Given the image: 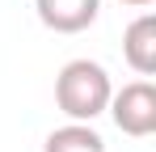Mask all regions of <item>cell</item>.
Segmentation results:
<instances>
[{
    "label": "cell",
    "instance_id": "obj_4",
    "mask_svg": "<svg viewBox=\"0 0 156 152\" xmlns=\"http://www.w3.org/2000/svg\"><path fill=\"white\" fill-rule=\"evenodd\" d=\"M122 55H127V63L139 76L156 72V17L152 13H144V17H135V21L127 25V34H122Z\"/></svg>",
    "mask_w": 156,
    "mask_h": 152
},
{
    "label": "cell",
    "instance_id": "obj_5",
    "mask_svg": "<svg viewBox=\"0 0 156 152\" xmlns=\"http://www.w3.org/2000/svg\"><path fill=\"white\" fill-rule=\"evenodd\" d=\"M42 152H105V139L89 123H68V127H55L47 135Z\"/></svg>",
    "mask_w": 156,
    "mask_h": 152
},
{
    "label": "cell",
    "instance_id": "obj_3",
    "mask_svg": "<svg viewBox=\"0 0 156 152\" xmlns=\"http://www.w3.org/2000/svg\"><path fill=\"white\" fill-rule=\"evenodd\" d=\"M38 9V21L55 30V34H80L97 21L101 13V0H34Z\"/></svg>",
    "mask_w": 156,
    "mask_h": 152
},
{
    "label": "cell",
    "instance_id": "obj_6",
    "mask_svg": "<svg viewBox=\"0 0 156 152\" xmlns=\"http://www.w3.org/2000/svg\"><path fill=\"white\" fill-rule=\"evenodd\" d=\"M122 4H131V9H144V4H152V0H122Z\"/></svg>",
    "mask_w": 156,
    "mask_h": 152
},
{
    "label": "cell",
    "instance_id": "obj_2",
    "mask_svg": "<svg viewBox=\"0 0 156 152\" xmlns=\"http://www.w3.org/2000/svg\"><path fill=\"white\" fill-rule=\"evenodd\" d=\"M105 110L114 114V127L122 135L144 139V135L156 131V85L152 80H131L118 93H110V106Z\"/></svg>",
    "mask_w": 156,
    "mask_h": 152
},
{
    "label": "cell",
    "instance_id": "obj_1",
    "mask_svg": "<svg viewBox=\"0 0 156 152\" xmlns=\"http://www.w3.org/2000/svg\"><path fill=\"white\" fill-rule=\"evenodd\" d=\"M110 93H114L110 72L101 63H93V59H72L55 76V106L72 123H93L97 114H105Z\"/></svg>",
    "mask_w": 156,
    "mask_h": 152
}]
</instances>
